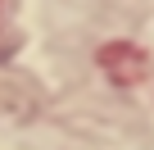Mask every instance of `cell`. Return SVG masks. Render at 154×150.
<instances>
[{
	"label": "cell",
	"instance_id": "6da1fadb",
	"mask_svg": "<svg viewBox=\"0 0 154 150\" xmlns=\"http://www.w3.org/2000/svg\"><path fill=\"white\" fill-rule=\"evenodd\" d=\"M100 64L113 73L118 82H136L140 73H145V55H140L136 46H104V50H100Z\"/></svg>",
	"mask_w": 154,
	"mask_h": 150
}]
</instances>
